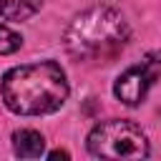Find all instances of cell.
<instances>
[{
  "label": "cell",
  "instance_id": "obj_8",
  "mask_svg": "<svg viewBox=\"0 0 161 161\" xmlns=\"http://www.w3.org/2000/svg\"><path fill=\"white\" fill-rule=\"evenodd\" d=\"M48 158H68V151H60V148H58V151H50Z\"/></svg>",
  "mask_w": 161,
  "mask_h": 161
},
{
  "label": "cell",
  "instance_id": "obj_6",
  "mask_svg": "<svg viewBox=\"0 0 161 161\" xmlns=\"http://www.w3.org/2000/svg\"><path fill=\"white\" fill-rule=\"evenodd\" d=\"M43 0H0V15L5 20H28L40 10Z\"/></svg>",
  "mask_w": 161,
  "mask_h": 161
},
{
  "label": "cell",
  "instance_id": "obj_5",
  "mask_svg": "<svg viewBox=\"0 0 161 161\" xmlns=\"http://www.w3.org/2000/svg\"><path fill=\"white\" fill-rule=\"evenodd\" d=\"M13 151L20 158H38L45 151V138L35 128H20L13 133Z\"/></svg>",
  "mask_w": 161,
  "mask_h": 161
},
{
  "label": "cell",
  "instance_id": "obj_4",
  "mask_svg": "<svg viewBox=\"0 0 161 161\" xmlns=\"http://www.w3.org/2000/svg\"><path fill=\"white\" fill-rule=\"evenodd\" d=\"M158 75H161V63H158L153 55H148L146 60L128 65V68L116 78L113 93H116V98H118L121 103H126V106H138V103H143L148 88L158 80Z\"/></svg>",
  "mask_w": 161,
  "mask_h": 161
},
{
  "label": "cell",
  "instance_id": "obj_1",
  "mask_svg": "<svg viewBox=\"0 0 161 161\" xmlns=\"http://www.w3.org/2000/svg\"><path fill=\"white\" fill-rule=\"evenodd\" d=\"M68 93L65 70L53 60L15 65L0 80L3 103L18 116L55 113L68 101Z\"/></svg>",
  "mask_w": 161,
  "mask_h": 161
},
{
  "label": "cell",
  "instance_id": "obj_9",
  "mask_svg": "<svg viewBox=\"0 0 161 161\" xmlns=\"http://www.w3.org/2000/svg\"><path fill=\"white\" fill-rule=\"evenodd\" d=\"M153 58H156V60H158V63H161V50H158V53H156V55H153Z\"/></svg>",
  "mask_w": 161,
  "mask_h": 161
},
{
  "label": "cell",
  "instance_id": "obj_2",
  "mask_svg": "<svg viewBox=\"0 0 161 161\" xmlns=\"http://www.w3.org/2000/svg\"><path fill=\"white\" fill-rule=\"evenodd\" d=\"M131 40L126 18L111 5H93L75 15L65 28L63 45L68 55L86 65L111 63Z\"/></svg>",
  "mask_w": 161,
  "mask_h": 161
},
{
  "label": "cell",
  "instance_id": "obj_3",
  "mask_svg": "<svg viewBox=\"0 0 161 161\" xmlns=\"http://www.w3.org/2000/svg\"><path fill=\"white\" fill-rule=\"evenodd\" d=\"M86 146L96 158H146L151 151L146 133L126 118L96 123L88 133Z\"/></svg>",
  "mask_w": 161,
  "mask_h": 161
},
{
  "label": "cell",
  "instance_id": "obj_7",
  "mask_svg": "<svg viewBox=\"0 0 161 161\" xmlns=\"http://www.w3.org/2000/svg\"><path fill=\"white\" fill-rule=\"evenodd\" d=\"M20 45H23L20 33H15L13 28H8V25L0 23V55H10V53H15Z\"/></svg>",
  "mask_w": 161,
  "mask_h": 161
}]
</instances>
